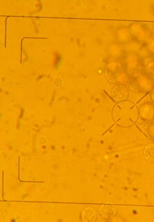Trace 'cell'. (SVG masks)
Wrapping results in <instances>:
<instances>
[{
	"label": "cell",
	"mask_w": 154,
	"mask_h": 222,
	"mask_svg": "<svg viewBox=\"0 0 154 222\" xmlns=\"http://www.w3.org/2000/svg\"><path fill=\"white\" fill-rule=\"evenodd\" d=\"M144 156L149 162L154 164V144L147 146L144 152Z\"/></svg>",
	"instance_id": "cell-1"
},
{
	"label": "cell",
	"mask_w": 154,
	"mask_h": 222,
	"mask_svg": "<svg viewBox=\"0 0 154 222\" xmlns=\"http://www.w3.org/2000/svg\"><path fill=\"white\" fill-rule=\"evenodd\" d=\"M86 210L84 212L85 214L83 215L84 216V217L85 218L86 220H90V221L91 220H94L96 217L95 213L94 211L91 210L90 208Z\"/></svg>",
	"instance_id": "cell-2"
}]
</instances>
